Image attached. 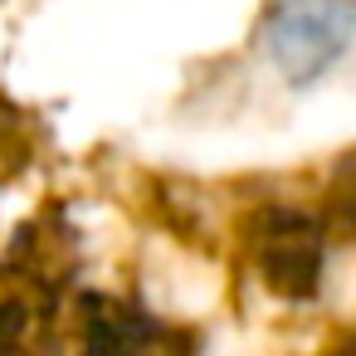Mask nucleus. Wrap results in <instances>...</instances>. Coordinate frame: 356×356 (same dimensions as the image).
<instances>
[{
    "label": "nucleus",
    "instance_id": "f257e3e1",
    "mask_svg": "<svg viewBox=\"0 0 356 356\" xmlns=\"http://www.w3.org/2000/svg\"><path fill=\"white\" fill-rule=\"evenodd\" d=\"M351 20H356L351 0H278L264 25V49L273 69L302 88L346 54Z\"/></svg>",
    "mask_w": 356,
    "mask_h": 356
}]
</instances>
